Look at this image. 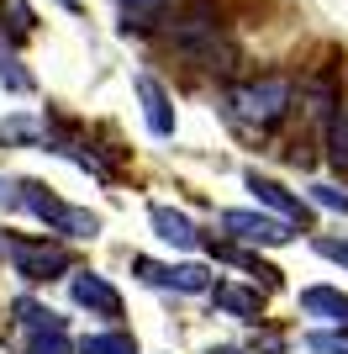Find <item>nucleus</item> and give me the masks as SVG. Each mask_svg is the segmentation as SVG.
<instances>
[{
	"label": "nucleus",
	"mask_w": 348,
	"mask_h": 354,
	"mask_svg": "<svg viewBox=\"0 0 348 354\" xmlns=\"http://www.w3.org/2000/svg\"><path fill=\"white\" fill-rule=\"evenodd\" d=\"M132 270H137V281H148V286H174V291H211V275H206L201 265H153V259H132Z\"/></svg>",
	"instance_id": "obj_5"
},
{
	"label": "nucleus",
	"mask_w": 348,
	"mask_h": 354,
	"mask_svg": "<svg viewBox=\"0 0 348 354\" xmlns=\"http://www.w3.org/2000/svg\"><path fill=\"white\" fill-rule=\"evenodd\" d=\"M0 249H6V243H0Z\"/></svg>",
	"instance_id": "obj_23"
},
{
	"label": "nucleus",
	"mask_w": 348,
	"mask_h": 354,
	"mask_svg": "<svg viewBox=\"0 0 348 354\" xmlns=\"http://www.w3.org/2000/svg\"><path fill=\"white\" fill-rule=\"evenodd\" d=\"M6 254H11L16 275H27V281H53L64 270H74V254L64 243H43V238H6Z\"/></svg>",
	"instance_id": "obj_3"
},
{
	"label": "nucleus",
	"mask_w": 348,
	"mask_h": 354,
	"mask_svg": "<svg viewBox=\"0 0 348 354\" xmlns=\"http://www.w3.org/2000/svg\"><path fill=\"white\" fill-rule=\"evenodd\" d=\"M164 11H169V0H122V27L143 32V27H153Z\"/></svg>",
	"instance_id": "obj_12"
},
{
	"label": "nucleus",
	"mask_w": 348,
	"mask_h": 354,
	"mask_svg": "<svg viewBox=\"0 0 348 354\" xmlns=\"http://www.w3.org/2000/svg\"><path fill=\"white\" fill-rule=\"evenodd\" d=\"M27 354H74V344H69L64 328H37L32 344H27Z\"/></svg>",
	"instance_id": "obj_14"
},
{
	"label": "nucleus",
	"mask_w": 348,
	"mask_h": 354,
	"mask_svg": "<svg viewBox=\"0 0 348 354\" xmlns=\"http://www.w3.org/2000/svg\"><path fill=\"white\" fill-rule=\"evenodd\" d=\"M217 354H238V349H217Z\"/></svg>",
	"instance_id": "obj_21"
},
{
	"label": "nucleus",
	"mask_w": 348,
	"mask_h": 354,
	"mask_svg": "<svg viewBox=\"0 0 348 354\" xmlns=\"http://www.w3.org/2000/svg\"><path fill=\"white\" fill-rule=\"evenodd\" d=\"M79 354H137V339L132 333H90V339H79Z\"/></svg>",
	"instance_id": "obj_13"
},
{
	"label": "nucleus",
	"mask_w": 348,
	"mask_h": 354,
	"mask_svg": "<svg viewBox=\"0 0 348 354\" xmlns=\"http://www.w3.org/2000/svg\"><path fill=\"white\" fill-rule=\"evenodd\" d=\"M148 217H153L159 238H164V243H174V249H195V243H201V233H195V222H190L185 212H174V207H153Z\"/></svg>",
	"instance_id": "obj_10"
},
{
	"label": "nucleus",
	"mask_w": 348,
	"mask_h": 354,
	"mask_svg": "<svg viewBox=\"0 0 348 354\" xmlns=\"http://www.w3.org/2000/svg\"><path fill=\"white\" fill-rule=\"evenodd\" d=\"M327 153H333L338 169H348V111H338L333 127H327Z\"/></svg>",
	"instance_id": "obj_15"
},
{
	"label": "nucleus",
	"mask_w": 348,
	"mask_h": 354,
	"mask_svg": "<svg viewBox=\"0 0 348 354\" xmlns=\"http://www.w3.org/2000/svg\"><path fill=\"white\" fill-rule=\"evenodd\" d=\"M6 201H11V180L0 175V207H6Z\"/></svg>",
	"instance_id": "obj_20"
},
{
	"label": "nucleus",
	"mask_w": 348,
	"mask_h": 354,
	"mask_svg": "<svg viewBox=\"0 0 348 354\" xmlns=\"http://www.w3.org/2000/svg\"><path fill=\"white\" fill-rule=\"evenodd\" d=\"M137 95H143V117H148V127L159 138H169L174 133V111H169V95H164V85L153 80V74H137Z\"/></svg>",
	"instance_id": "obj_7"
},
{
	"label": "nucleus",
	"mask_w": 348,
	"mask_h": 354,
	"mask_svg": "<svg viewBox=\"0 0 348 354\" xmlns=\"http://www.w3.org/2000/svg\"><path fill=\"white\" fill-rule=\"evenodd\" d=\"M21 207H27L32 217H43L53 233H69V238H95V233H101V222L90 217V212L69 207V201H58L43 180H21Z\"/></svg>",
	"instance_id": "obj_2"
},
{
	"label": "nucleus",
	"mask_w": 348,
	"mask_h": 354,
	"mask_svg": "<svg viewBox=\"0 0 348 354\" xmlns=\"http://www.w3.org/2000/svg\"><path fill=\"white\" fill-rule=\"evenodd\" d=\"M317 254L322 259H338V265H348V238L338 243V238H317Z\"/></svg>",
	"instance_id": "obj_18"
},
{
	"label": "nucleus",
	"mask_w": 348,
	"mask_h": 354,
	"mask_svg": "<svg viewBox=\"0 0 348 354\" xmlns=\"http://www.w3.org/2000/svg\"><path fill=\"white\" fill-rule=\"evenodd\" d=\"M290 95H296V85L290 80H280V74H269V80H253V85H238L227 95V111L238 122H248V127H275L280 117L290 111Z\"/></svg>",
	"instance_id": "obj_1"
},
{
	"label": "nucleus",
	"mask_w": 348,
	"mask_h": 354,
	"mask_svg": "<svg viewBox=\"0 0 348 354\" xmlns=\"http://www.w3.org/2000/svg\"><path fill=\"white\" fill-rule=\"evenodd\" d=\"M306 349L311 354H348V339H338V333H311Z\"/></svg>",
	"instance_id": "obj_17"
},
{
	"label": "nucleus",
	"mask_w": 348,
	"mask_h": 354,
	"mask_svg": "<svg viewBox=\"0 0 348 354\" xmlns=\"http://www.w3.org/2000/svg\"><path fill=\"white\" fill-rule=\"evenodd\" d=\"M301 312H306V317H327V323L348 328V296L333 291V286H306V291H301Z\"/></svg>",
	"instance_id": "obj_8"
},
{
	"label": "nucleus",
	"mask_w": 348,
	"mask_h": 354,
	"mask_svg": "<svg viewBox=\"0 0 348 354\" xmlns=\"http://www.w3.org/2000/svg\"><path fill=\"white\" fill-rule=\"evenodd\" d=\"M222 227L243 243H285L296 233L290 217H264V212H222Z\"/></svg>",
	"instance_id": "obj_4"
},
{
	"label": "nucleus",
	"mask_w": 348,
	"mask_h": 354,
	"mask_svg": "<svg viewBox=\"0 0 348 354\" xmlns=\"http://www.w3.org/2000/svg\"><path fill=\"white\" fill-rule=\"evenodd\" d=\"M311 201H317V207H327V212H343V217H348V191H338V185H311Z\"/></svg>",
	"instance_id": "obj_16"
},
{
	"label": "nucleus",
	"mask_w": 348,
	"mask_h": 354,
	"mask_svg": "<svg viewBox=\"0 0 348 354\" xmlns=\"http://www.w3.org/2000/svg\"><path fill=\"white\" fill-rule=\"evenodd\" d=\"M248 191L259 196L264 207H275L280 217H290V222H296V227H301V222H306V207H301V196H290L285 185H275V180H264V175H248Z\"/></svg>",
	"instance_id": "obj_9"
},
{
	"label": "nucleus",
	"mask_w": 348,
	"mask_h": 354,
	"mask_svg": "<svg viewBox=\"0 0 348 354\" xmlns=\"http://www.w3.org/2000/svg\"><path fill=\"white\" fill-rule=\"evenodd\" d=\"M211 301H217L222 312H232V317H243V323H259V312H264V296L259 291H243V286H217Z\"/></svg>",
	"instance_id": "obj_11"
},
{
	"label": "nucleus",
	"mask_w": 348,
	"mask_h": 354,
	"mask_svg": "<svg viewBox=\"0 0 348 354\" xmlns=\"http://www.w3.org/2000/svg\"><path fill=\"white\" fill-rule=\"evenodd\" d=\"M0 138H21V143H32V138H37V127H32V122H6V127H0Z\"/></svg>",
	"instance_id": "obj_19"
},
{
	"label": "nucleus",
	"mask_w": 348,
	"mask_h": 354,
	"mask_svg": "<svg viewBox=\"0 0 348 354\" xmlns=\"http://www.w3.org/2000/svg\"><path fill=\"white\" fill-rule=\"evenodd\" d=\"M74 301L90 307L95 317H122V291L101 275H74Z\"/></svg>",
	"instance_id": "obj_6"
},
{
	"label": "nucleus",
	"mask_w": 348,
	"mask_h": 354,
	"mask_svg": "<svg viewBox=\"0 0 348 354\" xmlns=\"http://www.w3.org/2000/svg\"><path fill=\"white\" fill-rule=\"evenodd\" d=\"M58 6H74V0H58Z\"/></svg>",
	"instance_id": "obj_22"
}]
</instances>
